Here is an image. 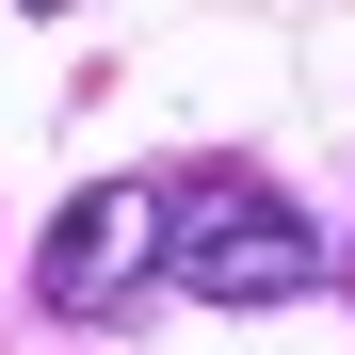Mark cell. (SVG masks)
I'll return each mask as SVG.
<instances>
[{
  "mask_svg": "<svg viewBox=\"0 0 355 355\" xmlns=\"http://www.w3.org/2000/svg\"><path fill=\"white\" fill-rule=\"evenodd\" d=\"M146 275H178L194 307H291L323 275V226L243 162H194V178H146Z\"/></svg>",
  "mask_w": 355,
  "mask_h": 355,
  "instance_id": "1",
  "label": "cell"
},
{
  "mask_svg": "<svg viewBox=\"0 0 355 355\" xmlns=\"http://www.w3.org/2000/svg\"><path fill=\"white\" fill-rule=\"evenodd\" d=\"M130 275H146V178H97V194H65V226L33 243V307H49V323H97Z\"/></svg>",
  "mask_w": 355,
  "mask_h": 355,
  "instance_id": "2",
  "label": "cell"
}]
</instances>
